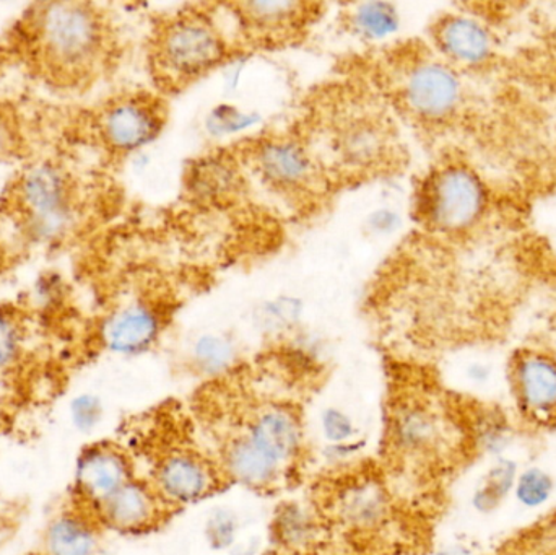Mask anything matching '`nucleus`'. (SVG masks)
<instances>
[{"label": "nucleus", "mask_w": 556, "mask_h": 555, "mask_svg": "<svg viewBox=\"0 0 556 555\" xmlns=\"http://www.w3.org/2000/svg\"><path fill=\"white\" fill-rule=\"evenodd\" d=\"M260 121L261 117L257 114L244 111L243 108L220 103L212 108L207 119H205V126H207V133L214 137H228L253 129Z\"/></svg>", "instance_id": "29"}, {"label": "nucleus", "mask_w": 556, "mask_h": 555, "mask_svg": "<svg viewBox=\"0 0 556 555\" xmlns=\"http://www.w3.org/2000/svg\"><path fill=\"white\" fill-rule=\"evenodd\" d=\"M276 533L278 543L287 550H306L317 538L316 517L303 505H285L277 514Z\"/></svg>", "instance_id": "24"}, {"label": "nucleus", "mask_w": 556, "mask_h": 555, "mask_svg": "<svg viewBox=\"0 0 556 555\" xmlns=\"http://www.w3.org/2000/svg\"><path fill=\"white\" fill-rule=\"evenodd\" d=\"M230 41L220 23L208 12L186 10L166 18L156 29L152 64L166 88H181L224 65Z\"/></svg>", "instance_id": "3"}, {"label": "nucleus", "mask_w": 556, "mask_h": 555, "mask_svg": "<svg viewBox=\"0 0 556 555\" xmlns=\"http://www.w3.org/2000/svg\"><path fill=\"white\" fill-rule=\"evenodd\" d=\"M521 465L511 455L492 459L470 494V507L480 517H492L513 499Z\"/></svg>", "instance_id": "21"}, {"label": "nucleus", "mask_w": 556, "mask_h": 555, "mask_svg": "<svg viewBox=\"0 0 556 555\" xmlns=\"http://www.w3.org/2000/svg\"><path fill=\"white\" fill-rule=\"evenodd\" d=\"M218 484L217 469L191 450L163 456L155 469V491L163 502L191 505L208 497Z\"/></svg>", "instance_id": "11"}, {"label": "nucleus", "mask_w": 556, "mask_h": 555, "mask_svg": "<svg viewBox=\"0 0 556 555\" xmlns=\"http://www.w3.org/2000/svg\"><path fill=\"white\" fill-rule=\"evenodd\" d=\"M192 361L205 375H220L237 361V349L225 336L204 335L192 348Z\"/></svg>", "instance_id": "27"}, {"label": "nucleus", "mask_w": 556, "mask_h": 555, "mask_svg": "<svg viewBox=\"0 0 556 555\" xmlns=\"http://www.w3.org/2000/svg\"><path fill=\"white\" fill-rule=\"evenodd\" d=\"M248 163L257 178L285 194H311L323 186L326 169L309 143L291 134L264 136L248 147Z\"/></svg>", "instance_id": "7"}, {"label": "nucleus", "mask_w": 556, "mask_h": 555, "mask_svg": "<svg viewBox=\"0 0 556 555\" xmlns=\"http://www.w3.org/2000/svg\"><path fill=\"white\" fill-rule=\"evenodd\" d=\"M345 26L362 41H384L401 28V13L389 2L356 3L346 10Z\"/></svg>", "instance_id": "23"}, {"label": "nucleus", "mask_w": 556, "mask_h": 555, "mask_svg": "<svg viewBox=\"0 0 556 555\" xmlns=\"http://www.w3.org/2000/svg\"><path fill=\"white\" fill-rule=\"evenodd\" d=\"M244 436L283 469L303 449V427L287 407L270 406L254 414Z\"/></svg>", "instance_id": "15"}, {"label": "nucleus", "mask_w": 556, "mask_h": 555, "mask_svg": "<svg viewBox=\"0 0 556 555\" xmlns=\"http://www.w3.org/2000/svg\"><path fill=\"white\" fill-rule=\"evenodd\" d=\"M392 442L407 456L433 455L443 443L446 429L440 414L424 403L401 404L391 424Z\"/></svg>", "instance_id": "17"}, {"label": "nucleus", "mask_w": 556, "mask_h": 555, "mask_svg": "<svg viewBox=\"0 0 556 555\" xmlns=\"http://www.w3.org/2000/svg\"><path fill=\"white\" fill-rule=\"evenodd\" d=\"M22 41L29 64L59 87L93 80L111 54L110 26L90 3L36 7L23 22Z\"/></svg>", "instance_id": "1"}, {"label": "nucleus", "mask_w": 556, "mask_h": 555, "mask_svg": "<svg viewBox=\"0 0 556 555\" xmlns=\"http://www.w3.org/2000/svg\"><path fill=\"white\" fill-rule=\"evenodd\" d=\"M12 204L33 240L64 235L75 218V188L67 173L52 163L25 169L13 181Z\"/></svg>", "instance_id": "6"}, {"label": "nucleus", "mask_w": 556, "mask_h": 555, "mask_svg": "<svg viewBox=\"0 0 556 555\" xmlns=\"http://www.w3.org/2000/svg\"><path fill=\"white\" fill-rule=\"evenodd\" d=\"M324 169L345 175H369L389 168L395 156L394 130L389 117L363 97L340 94L327 103L319 121Z\"/></svg>", "instance_id": "2"}, {"label": "nucleus", "mask_w": 556, "mask_h": 555, "mask_svg": "<svg viewBox=\"0 0 556 555\" xmlns=\"http://www.w3.org/2000/svg\"><path fill=\"white\" fill-rule=\"evenodd\" d=\"M243 185L240 166L231 156L207 155L189 168L186 186L189 194L201 202H227Z\"/></svg>", "instance_id": "19"}, {"label": "nucleus", "mask_w": 556, "mask_h": 555, "mask_svg": "<svg viewBox=\"0 0 556 555\" xmlns=\"http://www.w3.org/2000/svg\"><path fill=\"white\" fill-rule=\"evenodd\" d=\"M469 437L473 450L492 462L509 455L516 440L515 424L500 407H480L470 422Z\"/></svg>", "instance_id": "22"}, {"label": "nucleus", "mask_w": 556, "mask_h": 555, "mask_svg": "<svg viewBox=\"0 0 556 555\" xmlns=\"http://www.w3.org/2000/svg\"><path fill=\"white\" fill-rule=\"evenodd\" d=\"M489 207V191L476 169L447 163L421 182L417 212L430 230L460 235L476 227Z\"/></svg>", "instance_id": "5"}, {"label": "nucleus", "mask_w": 556, "mask_h": 555, "mask_svg": "<svg viewBox=\"0 0 556 555\" xmlns=\"http://www.w3.org/2000/svg\"><path fill=\"white\" fill-rule=\"evenodd\" d=\"M231 7L238 29L260 45L293 41L316 18V12L309 5L290 0H263Z\"/></svg>", "instance_id": "10"}, {"label": "nucleus", "mask_w": 556, "mask_h": 555, "mask_svg": "<svg viewBox=\"0 0 556 555\" xmlns=\"http://www.w3.org/2000/svg\"><path fill=\"white\" fill-rule=\"evenodd\" d=\"M130 472L129 459L121 450L110 445L91 446L78 459V492L98 507L132 479Z\"/></svg>", "instance_id": "16"}, {"label": "nucleus", "mask_w": 556, "mask_h": 555, "mask_svg": "<svg viewBox=\"0 0 556 555\" xmlns=\"http://www.w3.org/2000/svg\"><path fill=\"white\" fill-rule=\"evenodd\" d=\"M320 430L324 439L332 446L352 445L356 436L355 422L349 414L337 407H327L320 414Z\"/></svg>", "instance_id": "30"}, {"label": "nucleus", "mask_w": 556, "mask_h": 555, "mask_svg": "<svg viewBox=\"0 0 556 555\" xmlns=\"http://www.w3.org/2000/svg\"><path fill=\"white\" fill-rule=\"evenodd\" d=\"M506 387L525 422L556 427L555 355L534 349L516 352L506 365Z\"/></svg>", "instance_id": "8"}, {"label": "nucleus", "mask_w": 556, "mask_h": 555, "mask_svg": "<svg viewBox=\"0 0 556 555\" xmlns=\"http://www.w3.org/2000/svg\"><path fill=\"white\" fill-rule=\"evenodd\" d=\"M48 544L52 555H90L97 540L81 518L65 515L49 530Z\"/></svg>", "instance_id": "26"}, {"label": "nucleus", "mask_w": 556, "mask_h": 555, "mask_svg": "<svg viewBox=\"0 0 556 555\" xmlns=\"http://www.w3.org/2000/svg\"><path fill=\"white\" fill-rule=\"evenodd\" d=\"M72 416H74V422L77 424L78 429H93L101 417L100 403H98L97 398L80 396L78 400H75L74 407H72Z\"/></svg>", "instance_id": "33"}, {"label": "nucleus", "mask_w": 556, "mask_h": 555, "mask_svg": "<svg viewBox=\"0 0 556 555\" xmlns=\"http://www.w3.org/2000/svg\"><path fill=\"white\" fill-rule=\"evenodd\" d=\"M333 508L336 517L346 528L372 531L389 520L391 501L388 491L378 479L363 476L339 489Z\"/></svg>", "instance_id": "14"}, {"label": "nucleus", "mask_w": 556, "mask_h": 555, "mask_svg": "<svg viewBox=\"0 0 556 555\" xmlns=\"http://www.w3.org/2000/svg\"><path fill=\"white\" fill-rule=\"evenodd\" d=\"M433 39L440 58L456 68L480 67L495 52L492 29L467 13L441 16L433 26Z\"/></svg>", "instance_id": "12"}, {"label": "nucleus", "mask_w": 556, "mask_h": 555, "mask_svg": "<svg viewBox=\"0 0 556 555\" xmlns=\"http://www.w3.org/2000/svg\"><path fill=\"white\" fill-rule=\"evenodd\" d=\"M434 555H470V551L464 544H450V546H444Z\"/></svg>", "instance_id": "36"}, {"label": "nucleus", "mask_w": 556, "mask_h": 555, "mask_svg": "<svg viewBox=\"0 0 556 555\" xmlns=\"http://www.w3.org/2000/svg\"><path fill=\"white\" fill-rule=\"evenodd\" d=\"M207 531L212 546L225 550V547H230L233 544L237 525H235L233 518L227 512H222V514H217L212 518Z\"/></svg>", "instance_id": "32"}, {"label": "nucleus", "mask_w": 556, "mask_h": 555, "mask_svg": "<svg viewBox=\"0 0 556 555\" xmlns=\"http://www.w3.org/2000/svg\"><path fill=\"white\" fill-rule=\"evenodd\" d=\"M556 479L544 466L532 465L521 468L515 489L513 501L528 512H538L547 507L554 501Z\"/></svg>", "instance_id": "25"}, {"label": "nucleus", "mask_w": 556, "mask_h": 555, "mask_svg": "<svg viewBox=\"0 0 556 555\" xmlns=\"http://www.w3.org/2000/svg\"><path fill=\"white\" fill-rule=\"evenodd\" d=\"M20 146V133L15 119L0 108V160L9 159Z\"/></svg>", "instance_id": "35"}, {"label": "nucleus", "mask_w": 556, "mask_h": 555, "mask_svg": "<svg viewBox=\"0 0 556 555\" xmlns=\"http://www.w3.org/2000/svg\"><path fill=\"white\" fill-rule=\"evenodd\" d=\"M165 121V108L152 94H123L101 108L97 133L111 152L134 153L159 139Z\"/></svg>", "instance_id": "9"}, {"label": "nucleus", "mask_w": 556, "mask_h": 555, "mask_svg": "<svg viewBox=\"0 0 556 555\" xmlns=\"http://www.w3.org/2000/svg\"><path fill=\"white\" fill-rule=\"evenodd\" d=\"M163 329V315L159 306L137 300L117 310L104 323L101 339L114 354L136 355L149 351Z\"/></svg>", "instance_id": "13"}, {"label": "nucleus", "mask_w": 556, "mask_h": 555, "mask_svg": "<svg viewBox=\"0 0 556 555\" xmlns=\"http://www.w3.org/2000/svg\"><path fill=\"white\" fill-rule=\"evenodd\" d=\"M395 103L421 124L447 123L459 114L466 87L459 68L431 54L402 58L392 77Z\"/></svg>", "instance_id": "4"}, {"label": "nucleus", "mask_w": 556, "mask_h": 555, "mask_svg": "<svg viewBox=\"0 0 556 555\" xmlns=\"http://www.w3.org/2000/svg\"><path fill=\"white\" fill-rule=\"evenodd\" d=\"M162 499L146 482L130 479L103 504L98 505L101 520L119 531H139L153 527L162 515Z\"/></svg>", "instance_id": "18"}, {"label": "nucleus", "mask_w": 556, "mask_h": 555, "mask_svg": "<svg viewBox=\"0 0 556 555\" xmlns=\"http://www.w3.org/2000/svg\"><path fill=\"white\" fill-rule=\"evenodd\" d=\"M20 326L10 313L0 312V368L18 354Z\"/></svg>", "instance_id": "31"}, {"label": "nucleus", "mask_w": 556, "mask_h": 555, "mask_svg": "<svg viewBox=\"0 0 556 555\" xmlns=\"http://www.w3.org/2000/svg\"><path fill=\"white\" fill-rule=\"evenodd\" d=\"M248 553H241V554H237V555H247Z\"/></svg>", "instance_id": "37"}, {"label": "nucleus", "mask_w": 556, "mask_h": 555, "mask_svg": "<svg viewBox=\"0 0 556 555\" xmlns=\"http://www.w3.org/2000/svg\"><path fill=\"white\" fill-rule=\"evenodd\" d=\"M506 365H502L490 352H476L464 358L460 377L467 387L477 391L492 390L500 380H506Z\"/></svg>", "instance_id": "28"}, {"label": "nucleus", "mask_w": 556, "mask_h": 555, "mask_svg": "<svg viewBox=\"0 0 556 555\" xmlns=\"http://www.w3.org/2000/svg\"><path fill=\"white\" fill-rule=\"evenodd\" d=\"M225 472L238 484L251 489H267L280 479L283 468L247 436L237 437L224 452Z\"/></svg>", "instance_id": "20"}, {"label": "nucleus", "mask_w": 556, "mask_h": 555, "mask_svg": "<svg viewBox=\"0 0 556 555\" xmlns=\"http://www.w3.org/2000/svg\"><path fill=\"white\" fill-rule=\"evenodd\" d=\"M366 224H368L371 234L378 235V237H386V235H392L399 230V227L402 225V218L391 207H381L368 215Z\"/></svg>", "instance_id": "34"}]
</instances>
